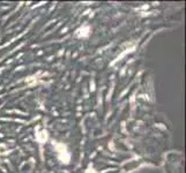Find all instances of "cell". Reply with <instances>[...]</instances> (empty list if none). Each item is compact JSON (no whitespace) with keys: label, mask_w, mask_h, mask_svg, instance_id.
Segmentation results:
<instances>
[{"label":"cell","mask_w":186,"mask_h":173,"mask_svg":"<svg viewBox=\"0 0 186 173\" xmlns=\"http://www.w3.org/2000/svg\"><path fill=\"white\" fill-rule=\"evenodd\" d=\"M87 173H97V172L95 171V170H93V168H89V170L87 171Z\"/></svg>","instance_id":"2"},{"label":"cell","mask_w":186,"mask_h":173,"mask_svg":"<svg viewBox=\"0 0 186 173\" xmlns=\"http://www.w3.org/2000/svg\"><path fill=\"white\" fill-rule=\"evenodd\" d=\"M77 31H82V32H77V35L79 36V37H88L89 36V27L88 26H84V27H82V28H80Z\"/></svg>","instance_id":"1"}]
</instances>
